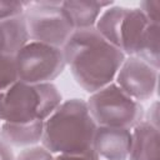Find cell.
Masks as SVG:
<instances>
[{
	"mask_svg": "<svg viewBox=\"0 0 160 160\" xmlns=\"http://www.w3.org/2000/svg\"><path fill=\"white\" fill-rule=\"evenodd\" d=\"M61 102V94L52 82L28 84L18 80L5 91H0V121H45Z\"/></svg>",
	"mask_w": 160,
	"mask_h": 160,
	"instance_id": "cell-3",
	"label": "cell"
},
{
	"mask_svg": "<svg viewBox=\"0 0 160 160\" xmlns=\"http://www.w3.org/2000/svg\"><path fill=\"white\" fill-rule=\"evenodd\" d=\"M111 5L112 1L96 0H66L61 4L75 30L95 28L102 10Z\"/></svg>",
	"mask_w": 160,
	"mask_h": 160,
	"instance_id": "cell-11",
	"label": "cell"
},
{
	"mask_svg": "<svg viewBox=\"0 0 160 160\" xmlns=\"http://www.w3.org/2000/svg\"><path fill=\"white\" fill-rule=\"evenodd\" d=\"M0 129H1V124H0Z\"/></svg>",
	"mask_w": 160,
	"mask_h": 160,
	"instance_id": "cell-22",
	"label": "cell"
},
{
	"mask_svg": "<svg viewBox=\"0 0 160 160\" xmlns=\"http://www.w3.org/2000/svg\"><path fill=\"white\" fill-rule=\"evenodd\" d=\"M131 130L125 128L98 126L92 149L106 160H128L131 149Z\"/></svg>",
	"mask_w": 160,
	"mask_h": 160,
	"instance_id": "cell-9",
	"label": "cell"
},
{
	"mask_svg": "<svg viewBox=\"0 0 160 160\" xmlns=\"http://www.w3.org/2000/svg\"><path fill=\"white\" fill-rule=\"evenodd\" d=\"M0 160H15V156L9 145L0 140Z\"/></svg>",
	"mask_w": 160,
	"mask_h": 160,
	"instance_id": "cell-21",
	"label": "cell"
},
{
	"mask_svg": "<svg viewBox=\"0 0 160 160\" xmlns=\"http://www.w3.org/2000/svg\"><path fill=\"white\" fill-rule=\"evenodd\" d=\"M44 121L32 122H1L0 140L9 146H34L41 142Z\"/></svg>",
	"mask_w": 160,
	"mask_h": 160,
	"instance_id": "cell-13",
	"label": "cell"
},
{
	"mask_svg": "<svg viewBox=\"0 0 160 160\" xmlns=\"http://www.w3.org/2000/svg\"><path fill=\"white\" fill-rule=\"evenodd\" d=\"M91 118L98 126L132 129L144 119L142 105L125 94L115 82L90 94L86 100Z\"/></svg>",
	"mask_w": 160,
	"mask_h": 160,
	"instance_id": "cell-5",
	"label": "cell"
},
{
	"mask_svg": "<svg viewBox=\"0 0 160 160\" xmlns=\"http://www.w3.org/2000/svg\"><path fill=\"white\" fill-rule=\"evenodd\" d=\"M62 52L75 81L89 94L114 82L126 58L95 28L75 30L62 46Z\"/></svg>",
	"mask_w": 160,
	"mask_h": 160,
	"instance_id": "cell-1",
	"label": "cell"
},
{
	"mask_svg": "<svg viewBox=\"0 0 160 160\" xmlns=\"http://www.w3.org/2000/svg\"><path fill=\"white\" fill-rule=\"evenodd\" d=\"M54 159V154H51L46 148L38 146H29L26 149H24L16 158L15 160H52Z\"/></svg>",
	"mask_w": 160,
	"mask_h": 160,
	"instance_id": "cell-17",
	"label": "cell"
},
{
	"mask_svg": "<svg viewBox=\"0 0 160 160\" xmlns=\"http://www.w3.org/2000/svg\"><path fill=\"white\" fill-rule=\"evenodd\" d=\"M96 128L86 100L69 99L44 121L41 145L54 155L85 154L94 150Z\"/></svg>",
	"mask_w": 160,
	"mask_h": 160,
	"instance_id": "cell-2",
	"label": "cell"
},
{
	"mask_svg": "<svg viewBox=\"0 0 160 160\" xmlns=\"http://www.w3.org/2000/svg\"><path fill=\"white\" fill-rule=\"evenodd\" d=\"M28 5H29V1L0 0V21L22 15Z\"/></svg>",
	"mask_w": 160,
	"mask_h": 160,
	"instance_id": "cell-16",
	"label": "cell"
},
{
	"mask_svg": "<svg viewBox=\"0 0 160 160\" xmlns=\"http://www.w3.org/2000/svg\"><path fill=\"white\" fill-rule=\"evenodd\" d=\"M62 1H29L24 12L31 41L62 48L75 31Z\"/></svg>",
	"mask_w": 160,
	"mask_h": 160,
	"instance_id": "cell-6",
	"label": "cell"
},
{
	"mask_svg": "<svg viewBox=\"0 0 160 160\" xmlns=\"http://www.w3.org/2000/svg\"><path fill=\"white\" fill-rule=\"evenodd\" d=\"M142 120H145L149 124L159 128V102L158 101H154L150 105L149 110L144 114V119Z\"/></svg>",
	"mask_w": 160,
	"mask_h": 160,
	"instance_id": "cell-20",
	"label": "cell"
},
{
	"mask_svg": "<svg viewBox=\"0 0 160 160\" xmlns=\"http://www.w3.org/2000/svg\"><path fill=\"white\" fill-rule=\"evenodd\" d=\"M18 81L15 56L0 52V91H5Z\"/></svg>",
	"mask_w": 160,
	"mask_h": 160,
	"instance_id": "cell-15",
	"label": "cell"
},
{
	"mask_svg": "<svg viewBox=\"0 0 160 160\" xmlns=\"http://www.w3.org/2000/svg\"><path fill=\"white\" fill-rule=\"evenodd\" d=\"M29 41L30 35L24 14L0 21V52L15 56Z\"/></svg>",
	"mask_w": 160,
	"mask_h": 160,
	"instance_id": "cell-12",
	"label": "cell"
},
{
	"mask_svg": "<svg viewBox=\"0 0 160 160\" xmlns=\"http://www.w3.org/2000/svg\"><path fill=\"white\" fill-rule=\"evenodd\" d=\"M135 56L155 69L160 68V25L150 24L148 26Z\"/></svg>",
	"mask_w": 160,
	"mask_h": 160,
	"instance_id": "cell-14",
	"label": "cell"
},
{
	"mask_svg": "<svg viewBox=\"0 0 160 160\" xmlns=\"http://www.w3.org/2000/svg\"><path fill=\"white\" fill-rule=\"evenodd\" d=\"M18 80L28 84L52 82L66 68L62 48L29 41L16 55Z\"/></svg>",
	"mask_w": 160,
	"mask_h": 160,
	"instance_id": "cell-7",
	"label": "cell"
},
{
	"mask_svg": "<svg viewBox=\"0 0 160 160\" xmlns=\"http://www.w3.org/2000/svg\"><path fill=\"white\" fill-rule=\"evenodd\" d=\"M131 149L128 160H160V134L159 128L140 121L131 129Z\"/></svg>",
	"mask_w": 160,
	"mask_h": 160,
	"instance_id": "cell-10",
	"label": "cell"
},
{
	"mask_svg": "<svg viewBox=\"0 0 160 160\" xmlns=\"http://www.w3.org/2000/svg\"><path fill=\"white\" fill-rule=\"evenodd\" d=\"M159 69L152 68L136 56H126L114 82L136 101L151 99L158 90Z\"/></svg>",
	"mask_w": 160,
	"mask_h": 160,
	"instance_id": "cell-8",
	"label": "cell"
},
{
	"mask_svg": "<svg viewBox=\"0 0 160 160\" xmlns=\"http://www.w3.org/2000/svg\"><path fill=\"white\" fill-rule=\"evenodd\" d=\"M52 160H100L99 155L91 150L85 154H58Z\"/></svg>",
	"mask_w": 160,
	"mask_h": 160,
	"instance_id": "cell-19",
	"label": "cell"
},
{
	"mask_svg": "<svg viewBox=\"0 0 160 160\" xmlns=\"http://www.w3.org/2000/svg\"><path fill=\"white\" fill-rule=\"evenodd\" d=\"M140 11L145 15V18L151 24L160 25V1L159 0H145L141 1L139 5Z\"/></svg>",
	"mask_w": 160,
	"mask_h": 160,
	"instance_id": "cell-18",
	"label": "cell"
},
{
	"mask_svg": "<svg viewBox=\"0 0 160 160\" xmlns=\"http://www.w3.org/2000/svg\"><path fill=\"white\" fill-rule=\"evenodd\" d=\"M150 24L139 8L114 4L102 10L95 29L105 40L120 49L125 56H135Z\"/></svg>",
	"mask_w": 160,
	"mask_h": 160,
	"instance_id": "cell-4",
	"label": "cell"
}]
</instances>
